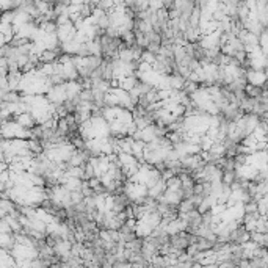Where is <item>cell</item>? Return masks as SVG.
Returning <instances> with one entry per match:
<instances>
[{
	"instance_id": "cell-1",
	"label": "cell",
	"mask_w": 268,
	"mask_h": 268,
	"mask_svg": "<svg viewBox=\"0 0 268 268\" xmlns=\"http://www.w3.org/2000/svg\"><path fill=\"white\" fill-rule=\"evenodd\" d=\"M246 77H248V82L251 85H256V86H264L267 78H268L265 71H261V69H248Z\"/></svg>"
}]
</instances>
